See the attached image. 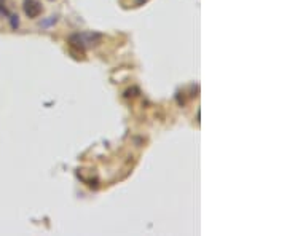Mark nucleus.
<instances>
[{"mask_svg":"<svg viewBox=\"0 0 287 236\" xmlns=\"http://www.w3.org/2000/svg\"><path fill=\"white\" fill-rule=\"evenodd\" d=\"M101 40V34L96 32H83V34H74L69 38V45L70 48H77L79 51L83 53L86 48L95 47Z\"/></svg>","mask_w":287,"mask_h":236,"instance_id":"1","label":"nucleus"},{"mask_svg":"<svg viewBox=\"0 0 287 236\" xmlns=\"http://www.w3.org/2000/svg\"><path fill=\"white\" fill-rule=\"evenodd\" d=\"M24 13L29 18H38L42 13V5L38 0H24Z\"/></svg>","mask_w":287,"mask_h":236,"instance_id":"2","label":"nucleus"},{"mask_svg":"<svg viewBox=\"0 0 287 236\" xmlns=\"http://www.w3.org/2000/svg\"><path fill=\"white\" fill-rule=\"evenodd\" d=\"M0 15H5V16H8V10L7 7H5V0H0Z\"/></svg>","mask_w":287,"mask_h":236,"instance_id":"3","label":"nucleus"},{"mask_svg":"<svg viewBox=\"0 0 287 236\" xmlns=\"http://www.w3.org/2000/svg\"><path fill=\"white\" fill-rule=\"evenodd\" d=\"M10 18H12V27L16 29L18 27V16H10Z\"/></svg>","mask_w":287,"mask_h":236,"instance_id":"4","label":"nucleus"}]
</instances>
